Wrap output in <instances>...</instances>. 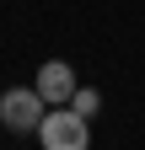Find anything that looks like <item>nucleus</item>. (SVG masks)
<instances>
[{"instance_id": "1", "label": "nucleus", "mask_w": 145, "mask_h": 150, "mask_svg": "<svg viewBox=\"0 0 145 150\" xmlns=\"http://www.w3.org/2000/svg\"><path fill=\"white\" fill-rule=\"evenodd\" d=\"M38 139H43V150H92V118H81L70 102L48 107L38 123Z\"/></svg>"}, {"instance_id": "2", "label": "nucleus", "mask_w": 145, "mask_h": 150, "mask_svg": "<svg viewBox=\"0 0 145 150\" xmlns=\"http://www.w3.org/2000/svg\"><path fill=\"white\" fill-rule=\"evenodd\" d=\"M43 91L38 86H11V91H0V123L11 129V134H38V123H43Z\"/></svg>"}, {"instance_id": "3", "label": "nucleus", "mask_w": 145, "mask_h": 150, "mask_svg": "<svg viewBox=\"0 0 145 150\" xmlns=\"http://www.w3.org/2000/svg\"><path fill=\"white\" fill-rule=\"evenodd\" d=\"M32 86L43 91V102H48V107H65L70 97H75V86H81V81H75V70H70L65 59H48V64L38 70V81H32Z\"/></svg>"}, {"instance_id": "4", "label": "nucleus", "mask_w": 145, "mask_h": 150, "mask_svg": "<svg viewBox=\"0 0 145 150\" xmlns=\"http://www.w3.org/2000/svg\"><path fill=\"white\" fill-rule=\"evenodd\" d=\"M70 107H75L81 118H97V107H102V97H97L92 86H75V97H70Z\"/></svg>"}]
</instances>
